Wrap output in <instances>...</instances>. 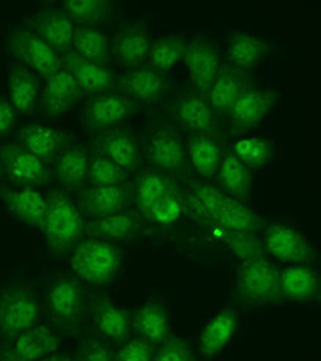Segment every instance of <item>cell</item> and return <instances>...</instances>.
Wrapping results in <instances>:
<instances>
[{
    "instance_id": "9a60e30c",
    "label": "cell",
    "mask_w": 321,
    "mask_h": 361,
    "mask_svg": "<svg viewBox=\"0 0 321 361\" xmlns=\"http://www.w3.org/2000/svg\"><path fill=\"white\" fill-rule=\"evenodd\" d=\"M129 202V190L125 185L97 187L89 185L79 191L78 207L85 218L95 219L125 210Z\"/></svg>"
},
{
    "instance_id": "bcb514c9",
    "label": "cell",
    "mask_w": 321,
    "mask_h": 361,
    "mask_svg": "<svg viewBox=\"0 0 321 361\" xmlns=\"http://www.w3.org/2000/svg\"><path fill=\"white\" fill-rule=\"evenodd\" d=\"M73 361H114L107 345L98 339H85L73 357Z\"/></svg>"
},
{
    "instance_id": "52a82bcc",
    "label": "cell",
    "mask_w": 321,
    "mask_h": 361,
    "mask_svg": "<svg viewBox=\"0 0 321 361\" xmlns=\"http://www.w3.org/2000/svg\"><path fill=\"white\" fill-rule=\"evenodd\" d=\"M8 51L37 78L48 80L63 68L61 56L28 27H17L8 37Z\"/></svg>"
},
{
    "instance_id": "ba28073f",
    "label": "cell",
    "mask_w": 321,
    "mask_h": 361,
    "mask_svg": "<svg viewBox=\"0 0 321 361\" xmlns=\"http://www.w3.org/2000/svg\"><path fill=\"white\" fill-rule=\"evenodd\" d=\"M0 166L13 185L23 188L37 190V187L46 185L51 179L44 161L28 153L18 144L0 147Z\"/></svg>"
},
{
    "instance_id": "603a6c76",
    "label": "cell",
    "mask_w": 321,
    "mask_h": 361,
    "mask_svg": "<svg viewBox=\"0 0 321 361\" xmlns=\"http://www.w3.org/2000/svg\"><path fill=\"white\" fill-rule=\"evenodd\" d=\"M148 159L160 171L178 172L186 168L187 152L176 135L167 130H157L150 138Z\"/></svg>"
},
{
    "instance_id": "ac0fdd59",
    "label": "cell",
    "mask_w": 321,
    "mask_h": 361,
    "mask_svg": "<svg viewBox=\"0 0 321 361\" xmlns=\"http://www.w3.org/2000/svg\"><path fill=\"white\" fill-rule=\"evenodd\" d=\"M89 154L80 144H67L55 157L54 175L67 190H82L87 180Z\"/></svg>"
},
{
    "instance_id": "f1b7e54d",
    "label": "cell",
    "mask_w": 321,
    "mask_h": 361,
    "mask_svg": "<svg viewBox=\"0 0 321 361\" xmlns=\"http://www.w3.org/2000/svg\"><path fill=\"white\" fill-rule=\"evenodd\" d=\"M151 42L144 28L128 27L121 30L114 42V54L120 64L138 68L150 56Z\"/></svg>"
},
{
    "instance_id": "d4e9b609",
    "label": "cell",
    "mask_w": 321,
    "mask_h": 361,
    "mask_svg": "<svg viewBox=\"0 0 321 361\" xmlns=\"http://www.w3.org/2000/svg\"><path fill=\"white\" fill-rule=\"evenodd\" d=\"M281 296L296 302L311 300L318 293V276L307 264L289 265L279 273Z\"/></svg>"
},
{
    "instance_id": "8fae6325",
    "label": "cell",
    "mask_w": 321,
    "mask_h": 361,
    "mask_svg": "<svg viewBox=\"0 0 321 361\" xmlns=\"http://www.w3.org/2000/svg\"><path fill=\"white\" fill-rule=\"evenodd\" d=\"M82 90L64 67L46 80L39 95V107L44 117L59 118L66 116L82 98Z\"/></svg>"
},
{
    "instance_id": "4fadbf2b",
    "label": "cell",
    "mask_w": 321,
    "mask_h": 361,
    "mask_svg": "<svg viewBox=\"0 0 321 361\" xmlns=\"http://www.w3.org/2000/svg\"><path fill=\"white\" fill-rule=\"evenodd\" d=\"M0 199L4 200L8 214L20 224L42 230L46 195L36 188H0Z\"/></svg>"
},
{
    "instance_id": "7dc6e473",
    "label": "cell",
    "mask_w": 321,
    "mask_h": 361,
    "mask_svg": "<svg viewBox=\"0 0 321 361\" xmlns=\"http://www.w3.org/2000/svg\"><path fill=\"white\" fill-rule=\"evenodd\" d=\"M15 122H17V111L8 99L0 98V137L8 135L13 129Z\"/></svg>"
},
{
    "instance_id": "8d00e7d4",
    "label": "cell",
    "mask_w": 321,
    "mask_h": 361,
    "mask_svg": "<svg viewBox=\"0 0 321 361\" xmlns=\"http://www.w3.org/2000/svg\"><path fill=\"white\" fill-rule=\"evenodd\" d=\"M186 42L181 36H162L151 43L150 63L151 70L157 74L174 68L186 54Z\"/></svg>"
},
{
    "instance_id": "277c9868",
    "label": "cell",
    "mask_w": 321,
    "mask_h": 361,
    "mask_svg": "<svg viewBox=\"0 0 321 361\" xmlns=\"http://www.w3.org/2000/svg\"><path fill=\"white\" fill-rule=\"evenodd\" d=\"M193 195L212 224L231 231L255 233L262 228V219L255 212L217 188L198 184L193 187Z\"/></svg>"
},
{
    "instance_id": "4dcf8cb0",
    "label": "cell",
    "mask_w": 321,
    "mask_h": 361,
    "mask_svg": "<svg viewBox=\"0 0 321 361\" xmlns=\"http://www.w3.org/2000/svg\"><path fill=\"white\" fill-rule=\"evenodd\" d=\"M71 51L90 63L105 67L110 59V42L99 28L80 25L74 28Z\"/></svg>"
},
{
    "instance_id": "5bb4252c",
    "label": "cell",
    "mask_w": 321,
    "mask_h": 361,
    "mask_svg": "<svg viewBox=\"0 0 321 361\" xmlns=\"http://www.w3.org/2000/svg\"><path fill=\"white\" fill-rule=\"evenodd\" d=\"M183 58L194 86L207 92L221 73V59L215 47L206 39H194L186 47Z\"/></svg>"
},
{
    "instance_id": "ab89813d",
    "label": "cell",
    "mask_w": 321,
    "mask_h": 361,
    "mask_svg": "<svg viewBox=\"0 0 321 361\" xmlns=\"http://www.w3.org/2000/svg\"><path fill=\"white\" fill-rule=\"evenodd\" d=\"M233 156L248 169H259L271 159V145L261 137H252L237 141L233 145Z\"/></svg>"
},
{
    "instance_id": "7402d4cb",
    "label": "cell",
    "mask_w": 321,
    "mask_h": 361,
    "mask_svg": "<svg viewBox=\"0 0 321 361\" xmlns=\"http://www.w3.org/2000/svg\"><path fill=\"white\" fill-rule=\"evenodd\" d=\"M275 102L271 90L244 89L229 109L233 122L240 128H255L269 113Z\"/></svg>"
},
{
    "instance_id": "8992f818",
    "label": "cell",
    "mask_w": 321,
    "mask_h": 361,
    "mask_svg": "<svg viewBox=\"0 0 321 361\" xmlns=\"http://www.w3.org/2000/svg\"><path fill=\"white\" fill-rule=\"evenodd\" d=\"M237 295L250 305L277 304L283 299L279 284V271L265 258L241 262L236 277Z\"/></svg>"
},
{
    "instance_id": "f6af8a7d",
    "label": "cell",
    "mask_w": 321,
    "mask_h": 361,
    "mask_svg": "<svg viewBox=\"0 0 321 361\" xmlns=\"http://www.w3.org/2000/svg\"><path fill=\"white\" fill-rule=\"evenodd\" d=\"M155 357L152 345L144 339H132L119 348L114 361H151Z\"/></svg>"
},
{
    "instance_id": "836d02e7",
    "label": "cell",
    "mask_w": 321,
    "mask_h": 361,
    "mask_svg": "<svg viewBox=\"0 0 321 361\" xmlns=\"http://www.w3.org/2000/svg\"><path fill=\"white\" fill-rule=\"evenodd\" d=\"M210 231L217 238H219L228 247V250L241 262L265 257L264 245L261 240L255 235V233L225 230L217 224H210Z\"/></svg>"
},
{
    "instance_id": "4316f807",
    "label": "cell",
    "mask_w": 321,
    "mask_h": 361,
    "mask_svg": "<svg viewBox=\"0 0 321 361\" xmlns=\"http://www.w3.org/2000/svg\"><path fill=\"white\" fill-rule=\"evenodd\" d=\"M138 227H140L138 219L132 214L121 210V212L113 215L89 219V222H86L85 233L87 237L104 240V242L114 245L117 242H125V240L135 235Z\"/></svg>"
},
{
    "instance_id": "1f68e13d",
    "label": "cell",
    "mask_w": 321,
    "mask_h": 361,
    "mask_svg": "<svg viewBox=\"0 0 321 361\" xmlns=\"http://www.w3.org/2000/svg\"><path fill=\"white\" fill-rule=\"evenodd\" d=\"M218 179L225 194L238 202H246L252 190V176L249 169L233 154H225L218 168Z\"/></svg>"
},
{
    "instance_id": "d6986e66",
    "label": "cell",
    "mask_w": 321,
    "mask_h": 361,
    "mask_svg": "<svg viewBox=\"0 0 321 361\" xmlns=\"http://www.w3.org/2000/svg\"><path fill=\"white\" fill-rule=\"evenodd\" d=\"M237 326V314L231 308H225L213 315L203 327L198 339V350L202 355L213 358L221 354L233 341Z\"/></svg>"
},
{
    "instance_id": "30bf717a",
    "label": "cell",
    "mask_w": 321,
    "mask_h": 361,
    "mask_svg": "<svg viewBox=\"0 0 321 361\" xmlns=\"http://www.w3.org/2000/svg\"><path fill=\"white\" fill-rule=\"evenodd\" d=\"M132 113V102L125 95L99 94L92 98L82 111L80 123L86 130H110L123 123Z\"/></svg>"
},
{
    "instance_id": "5b68a950",
    "label": "cell",
    "mask_w": 321,
    "mask_h": 361,
    "mask_svg": "<svg viewBox=\"0 0 321 361\" xmlns=\"http://www.w3.org/2000/svg\"><path fill=\"white\" fill-rule=\"evenodd\" d=\"M44 311L58 330L74 334L85 317V293L78 280L55 279L44 290Z\"/></svg>"
},
{
    "instance_id": "d590c367",
    "label": "cell",
    "mask_w": 321,
    "mask_h": 361,
    "mask_svg": "<svg viewBox=\"0 0 321 361\" xmlns=\"http://www.w3.org/2000/svg\"><path fill=\"white\" fill-rule=\"evenodd\" d=\"M176 191V183L163 173H145L136 183L135 199L141 212L145 215L147 210L156 204L160 199Z\"/></svg>"
},
{
    "instance_id": "7a4b0ae2",
    "label": "cell",
    "mask_w": 321,
    "mask_h": 361,
    "mask_svg": "<svg viewBox=\"0 0 321 361\" xmlns=\"http://www.w3.org/2000/svg\"><path fill=\"white\" fill-rule=\"evenodd\" d=\"M68 264L79 280L92 286H105L117 277L121 255L116 245L87 237L71 249Z\"/></svg>"
},
{
    "instance_id": "f35d334b",
    "label": "cell",
    "mask_w": 321,
    "mask_h": 361,
    "mask_svg": "<svg viewBox=\"0 0 321 361\" xmlns=\"http://www.w3.org/2000/svg\"><path fill=\"white\" fill-rule=\"evenodd\" d=\"M178 116L182 123L197 133H209L213 130V113L210 105L200 97L190 95L181 99Z\"/></svg>"
},
{
    "instance_id": "f546056e",
    "label": "cell",
    "mask_w": 321,
    "mask_h": 361,
    "mask_svg": "<svg viewBox=\"0 0 321 361\" xmlns=\"http://www.w3.org/2000/svg\"><path fill=\"white\" fill-rule=\"evenodd\" d=\"M132 326L148 343H162L169 335V315L162 304L150 302L138 308Z\"/></svg>"
},
{
    "instance_id": "484cf974",
    "label": "cell",
    "mask_w": 321,
    "mask_h": 361,
    "mask_svg": "<svg viewBox=\"0 0 321 361\" xmlns=\"http://www.w3.org/2000/svg\"><path fill=\"white\" fill-rule=\"evenodd\" d=\"M99 152L125 172L135 169L140 163V145L126 130H107L99 140Z\"/></svg>"
},
{
    "instance_id": "681fc988",
    "label": "cell",
    "mask_w": 321,
    "mask_h": 361,
    "mask_svg": "<svg viewBox=\"0 0 321 361\" xmlns=\"http://www.w3.org/2000/svg\"><path fill=\"white\" fill-rule=\"evenodd\" d=\"M37 361H73V357L66 351L58 350V351H55L49 355H46V357L37 360Z\"/></svg>"
},
{
    "instance_id": "cb8c5ba5",
    "label": "cell",
    "mask_w": 321,
    "mask_h": 361,
    "mask_svg": "<svg viewBox=\"0 0 321 361\" xmlns=\"http://www.w3.org/2000/svg\"><path fill=\"white\" fill-rule=\"evenodd\" d=\"M119 82L129 98L144 105L157 102L164 92L162 76L151 68H132L121 74Z\"/></svg>"
},
{
    "instance_id": "b9f144b4",
    "label": "cell",
    "mask_w": 321,
    "mask_h": 361,
    "mask_svg": "<svg viewBox=\"0 0 321 361\" xmlns=\"http://www.w3.org/2000/svg\"><path fill=\"white\" fill-rule=\"evenodd\" d=\"M183 214H186V203L179 197L178 191H175L152 204L145 212V216L162 227H172Z\"/></svg>"
},
{
    "instance_id": "ffe728a7",
    "label": "cell",
    "mask_w": 321,
    "mask_h": 361,
    "mask_svg": "<svg viewBox=\"0 0 321 361\" xmlns=\"http://www.w3.org/2000/svg\"><path fill=\"white\" fill-rule=\"evenodd\" d=\"M8 343L23 361H37L61 348V341L55 330L40 323Z\"/></svg>"
},
{
    "instance_id": "74e56055",
    "label": "cell",
    "mask_w": 321,
    "mask_h": 361,
    "mask_svg": "<svg viewBox=\"0 0 321 361\" xmlns=\"http://www.w3.org/2000/svg\"><path fill=\"white\" fill-rule=\"evenodd\" d=\"M244 90V83L233 70H221L219 76L213 82L209 92L210 109L226 111L233 107V104Z\"/></svg>"
},
{
    "instance_id": "7bdbcfd3",
    "label": "cell",
    "mask_w": 321,
    "mask_h": 361,
    "mask_svg": "<svg viewBox=\"0 0 321 361\" xmlns=\"http://www.w3.org/2000/svg\"><path fill=\"white\" fill-rule=\"evenodd\" d=\"M64 12L73 23L92 25L101 21L110 9V4L104 0H67Z\"/></svg>"
},
{
    "instance_id": "7c38bea8",
    "label": "cell",
    "mask_w": 321,
    "mask_h": 361,
    "mask_svg": "<svg viewBox=\"0 0 321 361\" xmlns=\"http://www.w3.org/2000/svg\"><path fill=\"white\" fill-rule=\"evenodd\" d=\"M28 28L48 43L59 56L73 48L74 25L64 11L55 8L42 9L33 15Z\"/></svg>"
},
{
    "instance_id": "c3c4849f",
    "label": "cell",
    "mask_w": 321,
    "mask_h": 361,
    "mask_svg": "<svg viewBox=\"0 0 321 361\" xmlns=\"http://www.w3.org/2000/svg\"><path fill=\"white\" fill-rule=\"evenodd\" d=\"M0 361H23V360L12 351L8 342H4L0 345Z\"/></svg>"
},
{
    "instance_id": "d6a6232c",
    "label": "cell",
    "mask_w": 321,
    "mask_h": 361,
    "mask_svg": "<svg viewBox=\"0 0 321 361\" xmlns=\"http://www.w3.org/2000/svg\"><path fill=\"white\" fill-rule=\"evenodd\" d=\"M267 43L252 33L234 35L228 42V59L236 67L243 70L256 67L267 56Z\"/></svg>"
},
{
    "instance_id": "3957f363",
    "label": "cell",
    "mask_w": 321,
    "mask_h": 361,
    "mask_svg": "<svg viewBox=\"0 0 321 361\" xmlns=\"http://www.w3.org/2000/svg\"><path fill=\"white\" fill-rule=\"evenodd\" d=\"M40 300L32 286L12 281L0 288V338L11 342L39 324Z\"/></svg>"
},
{
    "instance_id": "60d3db41",
    "label": "cell",
    "mask_w": 321,
    "mask_h": 361,
    "mask_svg": "<svg viewBox=\"0 0 321 361\" xmlns=\"http://www.w3.org/2000/svg\"><path fill=\"white\" fill-rule=\"evenodd\" d=\"M126 179V172L120 169L111 160L102 154L92 156L89 160L87 180L90 185L97 187H117L123 185Z\"/></svg>"
},
{
    "instance_id": "f907efd6",
    "label": "cell",
    "mask_w": 321,
    "mask_h": 361,
    "mask_svg": "<svg viewBox=\"0 0 321 361\" xmlns=\"http://www.w3.org/2000/svg\"><path fill=\"white\" fill-rule=\"evenodd\" d=\"M2 175H4V172H2V166H0V178H2Z\"/></svg>"
},
{
    "instance_id": "ee69618b",
    "label": "cell",
    "mask_w": 321,
    "mask_h": 361,
    "mask_svg": "<svg viewBox=\"0 0 321 361\" xmlns=\"http://www.w3.org/2000/svg\"><path fill=\"white\" fill-rule=\"evenodd\" d=\"M151 361H195V357L186 341L171 338L162 345L157 353H155Z\"/></svg>"
},
{
    "instance_id": "6da1fadb",
    "label": "cell",
    "mask_w": 321,
    "mask_h": 361,
    "mask_svg": "<svg viewBox=\"0 0 321 361\" xmlns=\"http://www.w3.org/2000/svg\"><path fill=\"white\" fill-rule=\"evenodd\" d=\"M85 227V216L70 195L59 190L46 194V212L40 231L52 253L56 257L70 253L82 240Z\"/></svg>"
},
{
    "instance_id": "44dd1931",
    "label": "cell",
    "mask_w": 321,
    "mask_h": 361,
    "mask_svg": "<svg viewBox=\"0 0 321 361\" xmlns=\"http://www.w3.org/2000/svg\"><path fill=\"white\" fill-rule=\"evenodd\" d=\"M8 101L15 111L23 116L33 114L40 95L37 76L21 64L11 67L8 74Z\"/></svg>"
},
{
    "instance_id": "9c48e42d",
    "label": "cell",
    "mask_w": 321,
    "mask_h": 361,
    "mask_svg": "<svg viewBox=\"0 0 321 361\" xmlns=\"http://www.w3.org/2000/svg\"><path fill=\"white\" fill-rule=\"evenodd\" d=\"M262 245L271 257L290 265L308 264L315 257L307 238L281 224L269 225L264 230Z\"/></svg>"
},
{
    "instance_id": "e575fe53",
    "label": "cell",
    "mask_w": 321,
    "mask_h": 361,
    "mask_svg": "<svg viewBox=\"0 0 321 361\" xmlns=\"http://www.w3.org/2000/svg\"><path fill=\"white\" fill-rule=\"evenodd\" d=\"M222 149L218 141L206 133H198L190 141L188 156L193 168L203 178H212L218 172L222 160Z\"/></svg>"
},
{
    "instance_id": "83f0119b",
    "label": "cell",
    "mask_w": 321,
    "mask_h": 361,
    "mask_svg": "<svg viewBox=\"0 0 321 361\" xmlns=\"http://www.w3.org/2000/svg\"><path fill=\"white\" fill-rule=\"evenodd\" d=\"M94 327L98 335L105 339L123 341L131 335V314L123 307L104 300L94 310Z\"/></svg>"
},
{
    "instance_id": "2e32d148",
    "label": "cell",
    "mask_w": 321,
    "mask_h": 361,
    "mask_svg": "<svg viewBox=\"0 0 321 361\" xmlns=\"http://www.w3.org/2000/svg\"><path fill=\"white\" fill-rule=\"evenodd\" d=\"M63 67L70 71L75 83L79 85L82 94L99 95L109 90L114 82L113 73L101 66L87 61L79 56L74 51H68L61 55Z\"/></svg>"
},
{
    "instance_id": "e0dca14e",
    "label": "cell",
    "mask_w": 321,
    "mask_h": 361,
    "mask_svg": "<svg viewBox=\"0 0 321 361\" xmlns=\"http://www.w3.org/2000/svg\"><path fill=\"white\" fill-rule=\"evenodd\" d=\"M18 141L24 149L42 161L55 159L68 144L67 135L48 125H28L18 132Z\"/></svg>"
}]
</instances>
